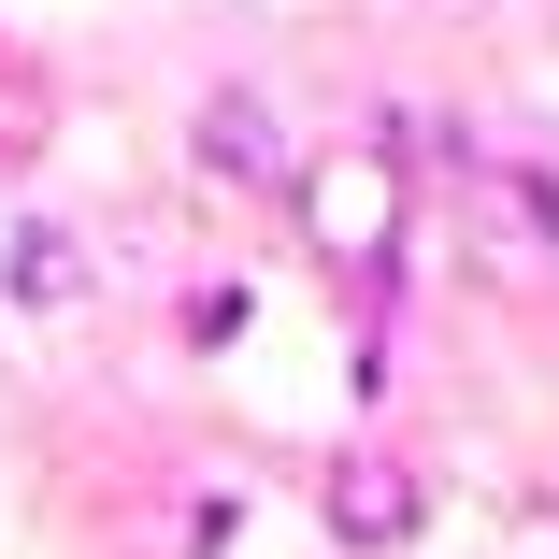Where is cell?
<instances>
[{"label": "cell", "mask_w": 559, "mask_h": 559, "mask_svg": "<svg viewBox=\"0 0 559 559\" xmlns=\"http://www.w3.org/2000/svg\"><path fill=\"white\" fill-rule=\"evenodd\" d=\"M460 201L502 230V259H559V187H545L531 158H488V173H460Z\"/></svg>", "instance_id": "obj_4"}, {"label": "cell", "mask_w": 559, "mask_h": 559, "mask_svg": "<svg viewBox=\"0 0 559 559\" xmlns=\"http://www.w3.org/2000/svg\"><path fill=\"white\" fill-rule=\"evenodd\" d=\"M15 287H29V301H72V245H58V230H15Z\"/></svg>", "instance_id": "obj_5"}, {"label": "cell", "mask_w": 559, "mask_h": 559, "mask_svg": "<svg viewBox=\"0 0 559 559\" xmlns=\"http://www.w3.org/2000/svg\"><path fill=\"white\" fill-rule=\"evenodd\" d=\"M287 187H301V230H316V259L345 273L359 301H388V287H402V215H416V173H402V130L373 116L359 144H330V158H301Z\"/></svg>", "instance_id": "obj_1"}, {"label": "cell", "mask_w": 559, "mask_h": 559, "mask_svg": "<svg viewBox=\"0 0 559 559\" xmlns=\"http://www.w3.org/2000/svg\"><path fill=\"white\" fill-rule=\"evenodd\" d=\"M201 173H215V187H287V173H301V158H287V116H273L259 86H215V100H201Z\"/></svg>", "instance_id": "obj_2"}, {"label": "cell", "mask_w": 559, "mask_h": 559, "mask_svg": "<svg viewBox=\"0 0 559 559\" xmlns=\"http://www.w3.org/2000/svg\"><path fill=\"white\" fill-rule=\"evenodd\" d=\"M330 531L345 545H402L416 531V474L388 460V444H345V460H330Z\"/></svg>", "instance_id": "obj_3"}]
</instances>
